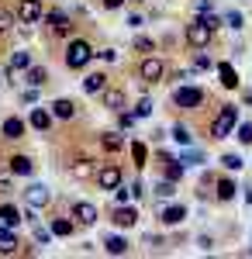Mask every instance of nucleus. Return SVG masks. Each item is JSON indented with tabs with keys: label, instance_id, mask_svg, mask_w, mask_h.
<instances>
[{
	"label": "nucleus",
	"instance_id": "f257e3e1",
	"mask_svg": "<svg viewBox=\"0 0 252 259\" xmlns=\"http://www.w3.org/2000/svg\"><path fill=\"white\" fill-rule=\"evenodd\" d=\"M90 59H94V45L90 41H83V38L69 41V49H66V66L69 69H87Z\"/></svg>",
	"mask_w": 252,
	"mask_h": 259
},
{
	"label": "nucleus",
	"instance_id": "f03ea898",
	"mask_svg": "<svg viewBox=\"0 0 252 259\" xmlns=\"http://www.w3.org/2000/svg\"><path fill=\"white\" fill-rule=\"evenodd\" d=\"M235 121H238V107H235V104H225V111H221V114L211 121V135H214V139H225V135H232Z\"/></svg>",
	"mask_w": 252,
	"mask_h": 259
},
{
	"label": "nucleus",
	"instance_id": "7ed1b4c3",
	"mask_svg": "<svg viewBox=\"0 0 252 259\" xmlns=\"http://www.w3.org/2000/svg\"><path fill=\"white\" fill-rule=\"evenodd\" d=\"M173 104L183 107V111H194V107L204 104V90H200V87H180V90L173 94Z\"/></svg>",
	"mask_w": 252,
	"mask_h": 259
},
{
	"label": "nucleus",
	"instance_id": "20e7f679",
	"mask_svg": "<svg viewBox=\"0 0 252 259\" xmlns=\"http://www.w3.org/2000/svg\"><path fill=\"white\" fill-rule=\"evenodd\" d=\"M121 166L117 162H104L97 169V183H100V190H114V187H121Z\"/></svg>",
	"mask_w": 252,
	"mask_h": 259
},
{
	"label": "nucleus",
	"instance_id": "39448f33",
	"mask_svg": "<svg viewBox=\"0 0 252 259\" xmlns=\"http://www.w3.org/2000/svg\"><path fill=\"white\" fill-rule=\"evenodd\" d=\"M211 35H214V31L200 18H194V24H187V41H190L194 49H204V45L211 41Z\"/></svg>",
	"mask_w": 252,
	"mask_h": 259
},
{
	"label": "nucleus",
	"instance_id": "423d86ee",
	"mask_svg": "<svg viewBox=\"0 0 252 259\" xmlns=\"http://www.w3.org/2000/svg\"><path fill=\"white\" fill-rule=\"evenodd\" d=\"M162 73H166V66H162V59H155V56L142 59V66H138V76H142L145 83H159Z\"/></svg>",
	"mask_w": 252,
	"mask_h": 259
},
{
	"label": "nucleus",
	"instance_id": "0eeeda50",
	"mask_svg": "<svg viewBox=\"0 0 252 259\" xmlns=\"http://www.w3.org/2000/svg\"><path fill=\"white\" fill-rule=\"evenodd\" d=\"M41 14H45L41 0H21V4H18V21H21V24H35Z\"/></svg>",
	"mask_w": 252,
	"mask_h": 259
},
{
	"label": "nucleus",
	"instance_id": "6e6552de",
	"mask_svg": "<svg viewBox=\"0 0 252 259\" xmlns=\"http://www.w3.org/2000/svg\"><path fill=\"white\" fill-rule=\"evenodd\" d=\"M28 66H31V52H14V56H11V62H7V76L18 83L21 73H28Z\"/></svg>",
	"mask_w": 252,
	"mask_h": 259
},
{
	"label": "nucleus",
	"instance_id": "1a4fd4ad",
	"mask_svg": "<svg viewBox=\"0 0 252 259\" xmlns=\"http://www.w3.org/2000/svg\"><path fill=\"white\" fill-rule=\"evenodd\" d=\"M45 18H49V28H52L56 35H73V21L66 18L62 11H49Z\"/></svg>",
	"mask_w": 252,
	"mask_h": 259
},
{
	"label": "nucleus",
	"instance_id": "9d476101",
	"mask_svg": "<svg viewBox=\"0 0 252 259\" xmlns=\"http://www.w3.org/2000/svg\"><path fill=\"white\" fill-rule=\"evenodd\" d=\"M24 200H28V207H41V204H49V187H45V183H31V187L24 190Z\"/></svg>",
	"mask_w": 252,
	"mask_h": 259
},
{
	"label": "nucleus",
	"instance_id": "9b49d317",
	"mask_svg": "<svg viewBox=\"0 0 252 259\" xmlns=\"http://www.w3.org/2000/svg\"><path fill=\"white\" fill-rule=\"evenodd\" d=\"M73 218H76L79 225H94V221H97V207L87 204V200H79L76 207H73Z\"/></svg>",
	"mask_w": 252,
	"mask_h": 259
},
{
	"label": "nucleus",
	"instance_id": "f8f14e48",
	"mask_svg": "<svg viewBox=\"0 0 252 259\" xmlns=\"http://www.w3.org/2000/svg\"><path fill=\"white\" fill-rule=\"evenodd\" d=\"M73 114H76V104H73V100H52V118H59V121H69L73 118Z\"/></svg>",
	"mask_w": 252,
	"mask_h": 259
},
{
	"label": "nucleus",
	"instance_id": "ddd939ff",
	"mask_svg": "<svg viewBox=\"0 0 252 259\" xmlns=\"http://www.w3.org/2000/svg\"><path fill=\"white\" fill-rule=\"evenodd\" d=\"M183 218H187V207H180V204L162 207V214H159V221H162V225H180Z\"/></svg>",
	"mask_w": 252,
	"mask_h": 259
},
{
	"label": "nucleus",
	"instance_id": "4468645a",
	"mask_svg": "<svg viewBox=\"0 0 252 259\" xmlns=\"http://www.w3.org/2000/svg\"><path fill=\"white\" fill-rule=\"evenodd\" d=\"M0 132H4V139L18 142L21 135H24V121H21V118H7V121H4V128H0Z\"/></svg>",
	"mask_w": 252,
	"mask_h": 259
},
{
	"label": "nucleus",
	"instance_id": "2eb2a0df",
	"mask_svg": "<svg viewBox=\"0 0 252 259\" xmlns=\"http://www.w3.org/2000/svg\"><path fill=\"white\" fill-rule=\"evenodd\" d=\"M100 90H107V76L104 73H90L83 80V94H100Z\"/></svg>",
	"mask_w": 252,
	"mask_h": 259
},
{
	"label": "nucleus",
	"instance_id": "dca6fc26",
	"mask_svg": "<svg viewBox=\"0 0 252 259\" xmlns=\"http://www.w3.org/2000/svg\"><path fill=\"white\" fill-rule=\"evenodd\" d=\"M18 235H14V232H11V228H4V232H0V256H11V252H18Z\"/></svg>",
	"mask_w": 252,
	"mask_h": 259
},
{
	"label": "nucleus",
	"instance_id": "f3484780",
	"mask_svg": "<svg viewBox=\"0 0 252 259\" xmlns=\"http://www.w3.org/2000/svg\"><path fill=\"white\" fill-rule=\"evenodd\" d=\"M18 207H14V204H4V207H0V232H4V228H14V225H18Z\"/></svg>",
	"mask_w": 252,
	"mask_h": 259
},
{
	"label": "nucleus",
	"instance_id": "a211bd4d",
	"mask_svg": "<svg viewBox=\"0 0 252 259\" xmlns=\"http://www.w3.org/2000/svg\"><path fill=\"white\" fill-rule=\"evenodd\" d=\"M69 173L76 180H90L94 177V159H76L73 166H69Z\"/></svg>",
	"mask_w": 252,
	"mask_h": 259
},
{
	"label": "nucleus",
	"instance_id": "6ab92c4d",
	"mask_svg": "<svg viewBox=\"0 0 252 259\" xmlns=\"http://www.w3.org/2000/svg\"><path fill=\"white\" fill-rule=\"evenodd\" d=\"M135 218H138L135 207H117V211H114V225H117V228H132Z\"/></svg>",
	"mask_w": 252,
	"mask_h": 259
},
{
	"label": "nucleus",
	"instance_id": "aec40b11",
	"mask_svg": "<svg viewBox=\"0 0 252 259\" xmlns=\"http://www.w3.org/2000/svg\"><path fill=\"white\" fill-rule=\"evenodd\" d=\"M31 169H35L31 156H14V159H11V173H18V177H28Z\"/></svg>",
	"mask_w": 252,
	"mask_h": 259
},
{
	"label": "nucleus",
	"instance_id": "412c9836",
	"mask_svg": "<svg viewBox=\"0 0 252 259\" xmlns=\"http://www.w3.org/2000/svg\"><path fill=\"white\" fill-rule=\"evenodd\" d=\"M104 107H107V111H124V94H121V90H107V94H104Z\"/></svg>",
	"mask_w": 252,
	"mask_h": 259
},
{
	"label": "nucleus",
	"instance_id": "4be33fe9",
	"mask_svg": "<svg viewBox=\"0 0 252 259\" xmlns=\"http://www.w3.org/2000/svg\"><path fill=\"white\" fill-rule=\"evenodd\" d=\"M31 128H38V132H49L52 128V114H45V111H38V107H31Z\"/></svg>",
	"mask_w": 252,
	"mask_h": 259
},
{
	"label": "nucleus",
	"instance_id": "5701e85b",
	"mask_svg": "<svg viewBox=\"0 0 252 259\" xmlns=\"http://www.w3.org/2000/svg\"><path fill=\"white\" fill-rule=\"evenodd\" d=\"M24 76H28V83H31V87H45L49 69H45V66H28V73H24Z\"/></svg>",
	"mask_w": 252,
	"mask_h": 259
},
{
	"label": "nucleus",
	"instance_id": "b1692460",
	"mask_svg": "<svg viewBox=\"0 0 252 259\" xmlns=\"http://www.w3.org/2000/svg\"><path fill=\"white\" fill-rule=\"evenodd\" d=\"M104 249H107L111 256H121V252H128V242L121 239V235H107V239H104Z\"/></svg>",
	"mask_w": 252,
	"mask_h": 259
},
{
	"label": "nucleus",
	"instance_id": "393cba45",
	"mask_svg": "<svg viewBox=\"0 0 252 259\" xmlns=\"http://www.w3.org/2000/svg\"><path fill=\"white\" fill-rule=\"evenodd\" d=\"M218 73H221V87H228V90H235V87H238V76H235L232 66H225V62H221V69H218Z\"/></svg>",
	"mask_w": 252,
	"mask_h": 259
},
{
	"label": "nucleus",
	"instance_id": "a878e982",
	"mask_svg": "<svg viewBox=\"0 0 252 259\" xmlns=\"http://www.w3.org/2000/svg\"><path fill=\"white\" fill-rule=\"evenodd\" d=\"M232 197H235V183L221 177L218 180V200H232Z\"/></svg>",
	"mask_w": 252,
	"mask_h": 259
},
{
	"label": "nucleus",
	"instance_id": "bb28decb",
	"mask_svg": "<svg viewBox=\"0 0 252 259\" xmlns=\"http://www.w3.org/2000/svg\"><path fill=\"white\" fill-rule=\"evenodd\" d=\"M104 149H107V152H117V149H124V139H121L117 132H111V135H104Z\"/></svg>",
	"mask_w": 252,
	"mask_h": 259
},
{
	"label": "nucleus",
	"instance_id": "cd10ccee",
	"mask_svg": "<svg viewBox=\"0 0 252 259\" xmlns=\"http://www.w3.org/2000/svg\"><path fill=\"white\" fill-rule=\"evenodd\" d=\"M197 18L204 21V24H207V28H211V31H218V28H221V24H225V18H218V14H211V11H204V14H197Z\"/></svg>",
	"mask_w": 252,
	"mask_h": 259
},
{
	"label": "nucleus",
	"instance_id": "c85d7f7f",
	"mask_svg": "<svg viewBox=\"0 0 252 259\" xmlns=\"http://www.w3.org/2000/svg\"><path fill=\"white\" fill-rule=\"evenodd\" d=\"M166 177L180 180V177H183V162H180V159H166Z\"/></svg>",
	"mask_w": 252,
	"mask_h": 259
},
{
	"label": "nucleus",
	"instance_id": "c756f323",
	"mask_svg": "<svg viewBox=\"0 0 252 259\" xmlns=\"http://www.w3.org/2000/svg\"><path fill=\"white\" fill-rule=\"evenodd\" d=\"M69 232H73V221H66V218L52 221V235H69Z\"/></svg>",
	"mask_w": 252,
	"mask_h": 259
},
{
	"label": "nucleus",
	"instance_id": "7c9ffc66",
	"mask_svg": "<svg viewBox=\"0 0 252 259\" xmlns=\"http://www.w3.org/2000/svg\"><path fill=\"white\" fill-rule=\"evenodd\" d=\"M173 183L176 180H170V177L159 180V183H155V194H159V197H173Z\"/></svg>",
	"mask_w": 252,
	"mask_h": 259
},
{
	"label": "nucleus",
	"instance_id": "2f4dec72",
	"mask_svg": "<svg viewBox=\"0 0 252 259\" xmlns=\"http://www.w3.org/2000/svg\"><path fill=\"white\" fill-rule=\"evenodd\" d=\"M11 28H14V14H11V11H4V7H0V35H7V31H11Z\"/></svg>",
	"mask_w": 252,
	"mask_h": 259
},
{
	"label": "nucleus",
	"instance_id": "473e14b6",
	"mask_svg": "<svg viewBox=\"0 0 252 259\" xmlns=\"http://www.w3.org/2000/svg\"><path fill=\"white\" fill-rule=\"evenodd\" d=\"M132 156H135L138 166H145V159H149V149H145L142 142H135V145H132Z\"/></svg>",
	"mask_w": 252,
	"mask_h": 259
},
{
	"label": "nucleus",
	"instance_id": "72a5a7b5",
	"mask_svg": "<svg viewBox=\"0 0 252 259\" xmlns=\"http://www.w3.org/2000/svg\"><path fill=\"white\" fill-rule=\"evenodd\" d=\"M225 24H228L232 31H238V28H242V14H238V11H225Z\"/></svg>",
	"mask_w": 252,
	"mask_h": 259
},
{
	"label": "nucleus",
	"instance_id": "f704fd0d",
	"mask_svg": "<svg viewBox=\"0 0 252 259\" xmlns=\"http://www.w3.org/2000/svg\"><path fill=\"white\" fill-rule=\"evenodd\" d=\"M238 142H242V145H252V121L238 124Z\"/></svg>",
	"mask_w": 252,
	"mask_h": 259
},
{
	"label": "nucleus",
	"instance_id": "c9c22d12",
	"mask_svg": "<svg viewBox=\"0 0 252 259\" xmlns=\"http://www.w3.org/2000/svg\"><path fill=\"white\" fill-rule=\"evenodd\" d=\"M132 114H135V118H149V114H152V100H138Z\"/></svg>",
	"mask_w": 252,
	"mask_h": 259
},
{
	"label": "nucleus",
	"instance_id": "e433bc0d",
	"mask_svg": "<svg viewBox=\"0 0 252 259\" xmlns=\"http://www.w3.org/2000/svg\"><path fill=\"white\" fill-rule=\"evenodd\" d=\"M135 49H138V52H155V41L145 38V35H138V38H135Z\"/></svg>",
	"mask_w": 252,
	"mask_h": 259
},
{
	"label": "nucleus",
	"instance_id": "4c0bfd02",
	"mask_svg": "<svg viewBox=\"0 0 252 259\" xmlns=\"http://www.w3.org/2000/svg\"><path fill=\"white\" fill-rule=\"evenodd\" d=\"M173 139L180 142V145H190V132H187L183 124H176V128H173Z\"/></svg>",
	"mask_w": 252,
	"mask_h": 259
},
{
	"label": "nucleus",
	"instance_id": "58836bf2",
	"mask_svg": "<svg viewBox=\"0 0 252 259\" xmlns=\"http://www.w3.org/2000/svg\"><path fill=\"white\" fill-rule=\"evenodd\" d=\"M200 159H204V152H200V149H197V152H194V149H190V152H187V156H183V159H180V162H183V166H197V162H200Z\"/></svg>",
	"mask_w": 252,
	"mask_h": 259
},
{
	"label": "nucleus",
	"instance_id": "ea45409f",
	"mask_svg": "<svg viewBox=\"0 0 252 259\" xmlns=\"http://www.w3.org/2000/svg\"><path fill=\"white\" fill-rule=\"evenodd\" d=\"M35 100H38V87H31V90L21 94V104H35Z\"/></svg>",
	"mask_w": 252,
	"mask_h": 259
},
{
	"label": "nucleus",
	"instance_id": "a19ab883",
	"mask_svg": "<svg viewBox=\"0 0 252 259\" xmlns=\"http://www.w3.org/2000/svg\"><path fill=\"white\" fill-rule=\"evenodd\" d=\"M194 69H211V59L200 52V56H194Z\"/></svg>",
	"mask_w": 252,
	"mask_h": 259
},
{
	"label": "nucleus",
	"instance_id": "79ce46f5",
	"mask_svg": "<svg viewBox=\"0 0 252 259\" xmlns=\"http://www.w3.org/2000/svg\"><path fill=\"white\" fill-rule=\"evenodd\" d=\"M225 166H228V169H242V159H238V156H225Z\"/></svg>",
	"mask_w": 252,
	"mask_h": 259
},
{
	"label": "nucleus",
	"instance_id": "37998d69",
	"mask_svg": "<svg viewBox=\"0 0 252 259\" xmlns=\"http://www.w3.org/2000/svg\"><path fill=\"white\" fill-rule=\"evenodd\" d=\"M104 7H107V11H121V7H124V0H104Z\"/></svg>",
	"mask_w": 252,
	"mask_h": 259
},
{
	"label": "nucleus",
	"instance_id": "c03bdc74",
	"mask_svg": "<svg viewBox=\"0 0 252 259\" xmlns=\"http://www.w3.org/2000/svg\"><path fill=\"white\" fill-rule=\"evenodd\" d=\"M100 59H104V62H114L117 52H114V49H104V52H100Z\"/></svg>",
	"mask_w": 252,
	"mask_h": 259
},
{
	"label": "nucleus",
	"instance_id": "a18cd8bd",
	"mask_svg": "<svg viewBox=\"0 0 252 259\" xmlns=\"http://www.w3.org/2000/svg\"><path fill=\"white\" fill-rule=\"evenodd\" d=\"M142 194H145V187H142V180H138V183H132V197H142Z\"/></svg>",
	"mask_w": 252,
	"mask_h": 259
},
{
	"label": "nucleus",
	"instance_id": "49530a36",
	"mask_svg": "<svg viewBox=\"0 0 252 259\" xmlns=\"http://www.w3.org/2000/svg\"><path fill=\"white\" fill-rule=\"evenodd\" d=\"M142 24H145V21L138 18V14H132V18H128V28H142Z\"/></svg>",
	"mask_w": 252,
	"mask_h": 259
},
{
	"label": "nucleus",
	"instance_id": "de8ad7c7",
	"mask_svg": "<svg viewBox=\"0 0 252 259\" xmlns=\"http://www.w3.org/2000/svg\"><path fill=\"white\" fill-rule=\"evenodd\" d=\"M0 190H11V177L7 173H0Z\"/></svg>",
	"mask_w": 252,
	"mask_h": 259
},
{
	"label": "nucleus",
	"instance_id": "09e8293b",
	"mask_svg": "<svg viewBox=\"0 0 252 259\" xmlns=\"http://www.w3.org/2000/svg\"><path fill=\"white\" fill-rule=\"evenodd\" d=\"M245 204H252V187H249V190H245Z\"/></svg>",
	"mask_w": 252,
	"mask_h": 259
},
{
	"label": "nucleus",
	"instance_id": "8fccbe9b",
	"mask_svg": "<svg viewBox=\"0 0 252 259\" xmlns=\"http://www.w3.org/2000/svg\"><path fill=\"white\" fill-rule=\"evenodd\" d=\"M138 4H142V0H138Z\"/></svg>",
	"mask_w": 252,
	"mask_h": 259
}]
</instances>
